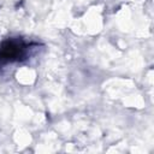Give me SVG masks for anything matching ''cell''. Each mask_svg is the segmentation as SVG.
<instances>
[{
  "label": "cell",
  "mask_w": 154,
  "mask_h": 154,
  "mask_svg": "<svg viewBox=\"0 0 154 154\" xmlns=\"http://www.w3.org/2000/svg\"><path fill=\"white\" fill-rule=\"evenodd\" d=\"M29 45L22 38H7L0 45V63H13L26 59Z\"/></svg>",
  "instance_id": "obj_1"
}]
</instances>
